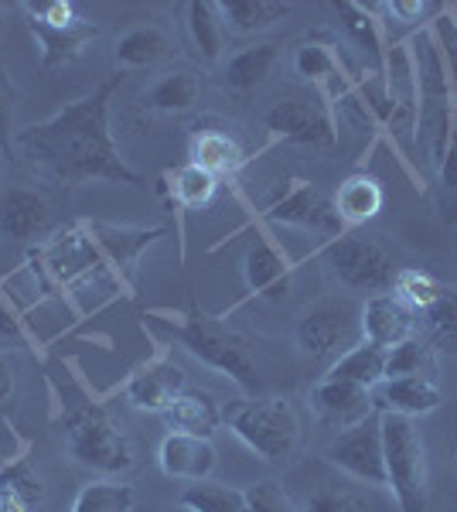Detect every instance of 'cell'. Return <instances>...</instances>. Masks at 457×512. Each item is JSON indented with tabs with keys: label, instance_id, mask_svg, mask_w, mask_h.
Returning <instances> with one entry per match:
<instances>
[{
	"label": "cell",
	"instance_id": "11",
	"mask_svg": "<svg viewBox=\"0 0 457 512\" xmlns=\"http://www.w3.org/2000/svg\"><path fill=\"white\" fill-rule=\"evenodd\" d=\"M270 222H284V226L307 229V233H318L321 239H338L345 229V222L338 219L335 198H328L318 185L311 181H290L284 195H277L267 205Z\"/></svg>",
	"mask_w": 457,
	"mask_h": 512
},
{
	"label": "cell",
	"instance_id": "31",
	"mask_svg": "<svg viewBox=\"0 0 457 512\" xmlns=\"http://www.w3.org/2000/svg\"><path fill=\"white\" fill-rule=\"evenodd\" d=\"M137 502V492L130 482L120 478H99V482L82 485L69 512H130Z\"/></svg>",
	"mask_w": 457,
	"mask_h": 512
},
{
	"label": "cell",
	"instance_id": "10",
	"mask_svg": "<svg viewBox=\"0 0 457 512\" xmlns=\"http://www.w3.org/2000/svg\"><path fill=\"white\" fill-rule=\"evenodd\" d=\"M324 458L362 485H386V461H382V417L372 414L362 424L338 431Z\"/></svg>",
	"mask_w": 457,
	"mask_h": 512
},
{
	"label": "cell",
	"instance_id": "27",
	"mask_svg": "<svg viewBox=\"0 0 457 512\" xmlns=\"http://www.w3.org/2000/svg\"><path fill=\"white\" fill-rule=\"evenodd\" d=\"M287 14L290 4H284V0H226V4H219L222 28L239 38L267 31L277 21H284Z\"/></svg>",
	"mask_w": 457,
	"mask_h": 512
},
{
	"label": "cell",
	"instance_id": "8",
	"mask_svg": "<svg viewBox=\"0 0 457 512\" xmlns=\"http://www.w3.org/2000/svg\"><path fill=\"white\" fill-rule=\"evenodd\" d=\"M28 14V28L41 48V65L45 69H58V65L79 59L86 45L99 35V28L79 4L72 0H41V4H24Z\"/></svg>",
	"mask_w": 457,
	"mask_h": 512
},
{
	"label": "cell",
	"instance_id": "12",
	"mask_svg": "<svg viewBox=\"0 0 457 512\" xmlns=\"http://www.w3.org/2000/svg\"><path fill=\"white\" fill-rule=\"evenodd\" d=\"M263 127H267L273 137L290 140V144L335 147V127H331L328 113L304 96H280L277 103L263 113Z\"/></svg>",
	"mask_w": 457,
	"mask_h": 512
},
{
	"label": "cell",
	"instance_id": "24",
	"mask_svg": "<svg viewBox=\"0 0 457 512\" xmlns=\"http://www.w3.org/2000/svg\"><path fill=\"white\" fill-rule=\"evenodd\" d=\"M185 28L195 55L205 65H215L222 59V45H226V28L219 18V4L212 0H191L185 4Z\"/></svg>",
	"mask_w": 457,
	"mask_h": 512
},
{
	"label": "cell",
	"instance_id": "42",
	"mask_svg": "<svg viewBox=\"0 0 457 512\" xmlns=\"http://www.w3.org/2000/svg\"><path fill=\"white\" fill-rule=\"evenodd\" d=\"M440 185L457 192V106H454V134H451V144H447V154L440 161Z\"/></svg>",
	"mask_w": 457,
	"mask_h": 512
},
{
	"label": "cell",
	"instance_id": "38",
	"mask_svg": "<svg viewBox=\"0 0 457 512\" xmlns=\"http://www.w3.org/2000/svg\"><path fill=\"white\" fill-rule=\"evenodd\" d=\"M243 512H301L294 499L277 482H256L246 489V509Z\"/></svg>",
	"mask_w": 457,
	"mask_h": 512
},
{
	"label": "cell",
	"instance_id": "40",
	"mask_svg": "<svg viewBox=\"0 0 457 512\" xmlns=\"http://www.w3.org/2000/svg\"><path fill=\"white\" fill-rule=\"evenodd\" d=\"M11 120H14V89L11 79H7L4 62H0V158H11V147H14Z\"/></svg>",
	"mask_w": 457,
	"mask_h": 512
},
{
	"label": "cell",
	"instance_id": "5",
	"mask_svg": "<svg viewBox=\"0 0 457 512\" xmlns=\"http://www.w3.org/2000/svg\"><path fill=\"white\" fill-rule=\"evenodd\" d=\"M65 444L79 465L96 468L103 475H120L134 468V448L127 434L113 424V417L99 403H82L65 417Z\"/></svg>",
	"mask_w": 457,
	"mask_h": 512
},
{
	"label": "cell",
	"instance_id": "46",
	"mask_svg": "<svg viewBox=\"0 0 457 512\" xmlns=\"http://www.w3.org/2000/svg\"><path fill=\"white\" fill-rule=\"evenodd\" d=\"M454 468H457V444H454Z\"/></svg>",
	"mask_w": 457,
	"mask_h": 512
},
{
	"label": "cell",
	"instance_id": "1",
	"mask_svg": "<svg viewBox=\"0 0 457 512\" xmlns=\"http://www.w3.org/2000/svg\"><path fill=\"white\" fill-rule=\"evenodd\" d=\"M120 82L123 76H110L93 93L79 96L76 103H65L55 117L21 130L14 137L21 158L62 188L106 181V185H130L144 192V175L120 158V147L110 130V103Z\"/></svg>",
	"mask_w": 457,
	"mask_h": 512
},
{
	"label": "cell",
	"instance_id": "6",
	"mask_svg": "<svg viewBox=\"0 0 457 512\" xmlns=\"http://www.w3.org/2000/svg\"><path fill=\"white\" fill-rule=\"evenodd\" d=\"M294 338L304 359L335 366L348 349L362 342V308L348 297H324L304 311Z\"/></svg>",
	"mask_w": 457,
	"mask_h": 512
},
{
	"label": "cell",
	"instance_id": "17",
	"mask_svg": "<svg viewBox=\"0 0 457 512\" xmlns=\"http://www.w3.org/2000/svg\"><path fill=\"white\" fill-rule=\"evenodd\" d=\"M157 465H161L164 475L178 478V482H205L219 465V451H215L212 437L171 431L157 448Z\"/></svg>",
	"mask_w": 457,
	"mask_h": 512
},
{
	"label": "cell",
	"instance_id": "37",
	"mask_svg": "<svg viewBox=\"0 0 457 512\" xmlns=\"http://www.w3.org/2000/svg\"><path fill=\"white\" fill-rule=\"evenodd\" d=\"M294 69L297 76L311 79V82H324L338 72V59L328 45H318V41H307L294 52Z\"/></svg>",
	"mask_w": 457,
	"mask_h": 512
},
{
	"label": "cell",
	"instance_id": "34",
	"mask_svg": "<svg viewBox=\"0 0 457 512\" xmlns=\"http://www.w3.org/2000/svg\"><path fill=\"white\" fill-rule=\"evenodd\" d=\"M0 492L14 495L24 506H35V502L45 499V485H41V475L31 468V461L14 458L7 465H0Z\"/></svg>",
	"mask_w": 457,
	"mask_h": 512
},
{
	"label": "cell",
	"instance_id": "18",
	"mask_svg": "<svg viewBox=\"0 0 457 512\" xmlns=\"http://www.w3.org/2000/svg\"><path fill=\"white\" fill-rule=\"evenodd\" d=\"M417 311L406 304L393 291L365 297L362 304V338L379 349H393V345L406 342L417 335Z\"/></svg>",
	"mask_w": 457,
	"mask_h": 512
},
{
	"label": "cell",
	"instance_id": "16",
	"mask_svg": "<svg viewBox=\"0 0 457 512\" xmlns=\"http://www.w3.org/2000/svg\"><path fill=\"white\" fill-rule=\"evenodd\" d=\"M188 164L209 171L212 178H232L246 164L243 140L222 123H198L188 137Z\"/></svg>",
	"mask_w": 457,
	"mask_h": 512
},
{
	"label": "cell",
	"instance_id": "4",
	"mask_svg": "<svg viewBox=\"0 0 457 512\" xmlns=\"http://www.w3.org/2000/svg\"><path fill=\"white\" fill-rule=\"evenodd\" d=\"M382 417V461L386 489L393 492L400 512H427V444L410 417Z\"/></svg>",
	"mask_w": 457,
	"mask_h": 512
},
{
	"label": "cell",
	"instance_id": "15",
	"mask_svg": "<svg viewBox=\"0 0 457 512\" xmlns=\"http://www.w3.org/2000/svg\"><path fill=\"white\" fill-rule=\"evenodd\" d=\"M311 410L318 414V420L331 431H348V427L362 424L365 417L376 414L372 407V390L345 379H321L311 390Z\"/></svg>",
	"mask_w": 457,
	"mask_h": 512
},
{
	"label": "cell",
	"instance_id": "41",
	"mask_svg": "<svg viewBox=\"0 0 457 512\" xmlns=\"http://www.w3.org/2000/svg\"><path fill=\"white\" fill-rule=\"evenodd\" d=\"M28 328L18 315V308L11 304V297L0 291V345H28Z\"/></svg>",
	"mask_w": 457,
	"mask_h": 512
},
{
	"label": "cell",
	"instance_id": "29",
	"mask_svg": "<svg viewBox=\"0 0 457 512\" xmlns=\"http://www.w3.org/2000/svg\"><path fill=\"white\" fill-rule=\"evenodd\" d=\"M215 192H219V178H212L209 171L195 168V164H185V168L168 175L171 202L185 212H198V209H205V205H212Z\"/></svg>",
	"mask_w": 457,
	"mask_h": 512
},
{
	"label": "cell",
	"instance_id": "19",
	"mask_svg": "<svg viewBox=\"0 0 457 512\" xmlns=\"http://www.w3.org/2000/svg\"><path fill=\"white\" fill-rule=\"evenodd\" d=\"M444 400L440 383L434 376H403V379H382L372 390V407L376 414H400V417H427L434 414Z\"/></svg>",
	"mask_w": 457,
	"mask_h": 512
},
{
	"label": "cell",
	"instance_id": "33",
	"mask_svg": "<svg viewBox=\"0 0 457 512\" xmlns=\"http://www.w3.org/2000/svg\"><path fill=\"white\" fill-rule=\"evenodd\" d=\"M181 506L188 512H243L246 492L205 478V482H191L188 489L181 492Z\"/></svg>",
	"mask_w": 457,
	"mask_h": 512
},
{
	"label": "cell",
	"instance_id": "22",
	"mask_svg": "<svg viewBox=\"0 0 457 512\" xmlns=\"http://www.w3.org/2000/svg\"><path fill=\"white\" fill-rule=\"evenodd\" d=\"M164 424L174 434H195V437H212L222 424V407L212 393L205 390H185L178 400L164 410Z\"/></svg>",
	"mask_w": 457,
	"mask_h": 512
},
{
	"label": "cell",
	"instance_id": "20",
	"mask_svg": "<svg viewBox=\"0 0 457 512\" xmlns=\"http://www.w3.org/2000/svg\"><path fill=\"white\" fill-rule=\"evenodd\" d=\"M246 287L253 294L267 297V301H284L290 294V280H294V267L287 263V256L270 243V239L256 236V243L246 250L243 263Z\"/></svg>",
	"mask_w": 457,
	"mask_h": 512
},
{
	"label": "cell",
	"instance_id": "39",
	"mask_svg": "<svg viewBox=\"0 0 457 512\" xmlns=\"http://www.w3.org/2000/svg\"><path fill=\"white\" fill-rule=\"evenodd\" d=\"M301 512H372L369 502L355 492H345V489H324V492H314L311 499L304 502Z\"/></svg>",
	"mask_w": 457,
	"mask_h": 512
},
{
	"label": "cell",
	"instance_id": "21",
	"mask_svg": "<svg viewBox=\"0 0 457 512\" xmlns=\"http://www.w3.org/2000/svg\"><path fill=\"white\" fill-rule=\"evenodd\" d=\"M277 62H280V45H273V41L249 45L222 65V86H226L229 96H236L239 103H246V99L270 79V72Z\"/></svg>",
	"mask_w": 457,
	"mask_h": 512
},
{
	"label": "cell",
	"instance_id": "36",
	"mask_svg": "<svg viewBox=\"0 0 457 512\" xmlns=\"http://www.w3.org/2000/svg\"><path fill=\"white\" fill-rule=\"evenodd\" d=\"M440 287L430 274H423V270H396V280H393V294L400 297L406 308H413L417 315L430 308V304L437 301Z\"/></svg>",
	"mask_w": 457,
	"mask_h": 512
},
{
	"label": "cell",
	"instance_id": "30",
	"mask_svg": "<svg viewBox=\"0 0 457 512\" xmlns=\"http://www.w3.org/2000/svg\"><path fill=\"white\" fill-rule=\"evenodd\" d=\"M423 328L434 352L457 355V287H440L437 301L423 311Z\"/></svg>",
	"mask_w": 457,
	"mask_h": 512
},
{
	"label": "cell",
	"instance_id": "14",
	"mask_svg": "<svg viewBox=\"0 0 457 512\" xmlns=\"http://www.w3.org/2000/svg\"><path fill=\"white\" fill-rule=\"evenodd\" d=\"M188 390V373L174 359H154L140 366L123 386V396L134 410L144 414H164L181 393Z\"/></svg>",
	"mask_w": 457,
	"mask_h": 512
},
{
	"label": "cell",
	"instance_id": "25",
	"mask_svg": "<svg viewBox=\"0 0 457 512\" xmlns=\"http://www.w3.org/2000/svg\"><path fill=\"white\" fill-rule=\"evenodd\" d=\"M382 205H386V192H382V185L372 175L345 178L335 192V209L345 226H362V222L376 219Z\"/></svg>",
	"mask_w": 457,
	"mask_h": 512
},
{
	"label": "cell",
	"instance_id": "35",
	"mask_svg": "<svg viewBox=\"0 0 457 512\" xmlns=\"http://www.w3.org/2000/svg\"><path fill=\"white\" fill-rule=\"evenodd\" d=\"M338 18H342V28L345 35L355 41V45L362 48V52H369L372 59H379L382 55V41H379V31H376V21H372L369 7L362 4H352V0H342V4H335Z\"/></svg>",
	"mask_w": 457,
	"mask_h": 512
},
{
	"label": "cell",
	"instance_id": "28",
	"mask_svg": "<svg viewBox=\"0 0 457 512\" xmlns=\"http://www.w3.org/2000/svg\"><path fill=\"white\" fill-rule=\"evenodd\" d=\"M324 379H345V383L365 386V390H376V386L386 379V349L372 342H362L355 349H348L335 366H328V376Z\"/></svg>",
	"mask_w": 457,
	"mask_h": 512
},
{
	"label": "cell",
	"instance_id": "3",
	"mask_svg": "<svg viewBox=\"0 0 457 512\" xmlns=\"http://www.w3.org/2000/svg\"><path fill=\"white\" fill-rule=\"evenodd\" d=\"M168 328L174 342L195 355L202 366L232 379L243 393H256V386H260V366H256V355L243 335H236L232 328L219 325V321L198 315V311H188L185 318H178V325Z\"/></svg>",
	"mask_w": 457,
	"mask_h": 512
},
{
	"label": "cell",
	"instance_id": "43",
	"mask_svg": "<svg viewBox=\"0 0 457 512\" xmlns=\"http://www.w3.org/2000/svg\"><path fill=\"white\" fill-rule=\"evenodd\" d=\"M389 11L396 14V18H403V21H420V18H427V14H434L440 11V4H423V0H393L389 4Z\"/></svg>",
	"mask_w": 457,
	"mask_h": 512
},
{
	"label": "cell",
	"instance_id": "2",
	"mask_svg": "<svg viewBox=\"0 0 457 512\" xmlns=\"http://www.w3.org/2000/svg\"><path fill=\"white\" fill-rule=\"evenodd\" d=\"M222 424L267 465H284L301 444V420L284 396H249L222 410Z\"/></svg>",
	"mask_w": 457,
	"mask_h": 512
},
{
	"label": "cell",
	"instance_id": "13",
	"mask_svg": "<svg viewBox=\"0 0 457 512\" xmlns=\"http://www.w3.org/2000/svg\"><path fill=\"white\" fill-rule=\"evenodd\" d=\"M52 226V205L31 188H0V243H35Z\"/></svg>",
	"mask_w": 457,
	"mask_h": 512
},
{
	"label": "cell",
	"instance_id": "44",
	"mask_svg": "<svg viewBox=\"0 0 457 512\" xmlns=\"http://www.w3.org/2000/svg\"><path fill=\"white\" fill-rule=\"evenodd\" d=\"M14 396V366L7 359H0V403H7Z\"/></svg>",
	"mask_w": 457,
	"mask_h": 512
},
{
	"label": "cell",
	"instance_id": "9",
	"mask_svg": "<svg viewBox=\"0 0 457 512\" xmlns=\"http://www.w3.org/2000/svg\"><path fill=\"white\" fill-rule=\"evenodd\" d=\"M324 256H328L331 270H335V277L342 280L348 291L369 294V297L393 291L396 263L376 236H362V233L338 236L328 243Z\"/></svg>",
	"mask_w": 457,
	"mask_h": 512
},
{
	"label": "cell",
	"instance_id": "45",
	"mask_svg": "<svg viewBox=\"0 0 457 512\" xmlns=\"http://www.w3.org/2000/svg\"><path fill=\"white\" fill-rule=\"evenodd\" d=\"M28 506L24 502H18L14 495H7V492H0V512H24Z\"/></svg>",
	"mask_w": 457,
	"mask_h": 512
},
{
	"label": "cell",
	"instance_id": "26",
	"mask_svg": "<svg viewBox=\"0 0 457 512\" xmlns=\"http://www.w3.org/2000/svg\"><path fill=\"white\" fill-rule=\"evenodd\" d=\"M202 96V76L191 69H171L144 89V106L154 113H188Z\"/></svg>",
	"mask_w": 457,
	"mask_h": 512
},
{
	"label": "cell",
	"instance_id": "32",
	"mask_svg": "<svg viewBox=\"0 0 457 512\" xmlns=\"http://www.w3.org/2000/svg\"><path fill=\"white\" fill-rule=\"evenodd\" d=\"M434 345L423 335H413L406 342L386 349V379H403V376H434Z\"/></svg>",
	"mask_w": 457,
	"mask_h": 512
},
{
	"label": "cell",
	"instance_id": "23",
	"mask_svg": "<svg viewBox=\"0 0 457 512\" xmlns=\"http://www.w3.org/2000/svg\"><path fill=\"white\" fill-rule=\"evenodd\" d=\"M171 35L161 31L157 24H137V28L123 31L116 38L113 48V59L120 65L123 72H134V69H151V65L164 62L171 55Z\"/></svg>",
	"mask_w": 457,
	"mask_h": 512
},
{
	"label": "cell",
	"instance_id": "7",
	"mask_svg": "<svg viewBox=\"0 0 457 512\" xmlns=\"http://www.w3.org/2000/svg\"><path fill=\"white\" fill-rule=\"evenodd\" d=\"M420 59V134L423 144L430 151V161L440 168L454 134V82H451V65H447L444 48L434 45V38H423Z\"/></svg>",
	"mask_w": 457,
	"mask_h": 512
}]
</instances>
